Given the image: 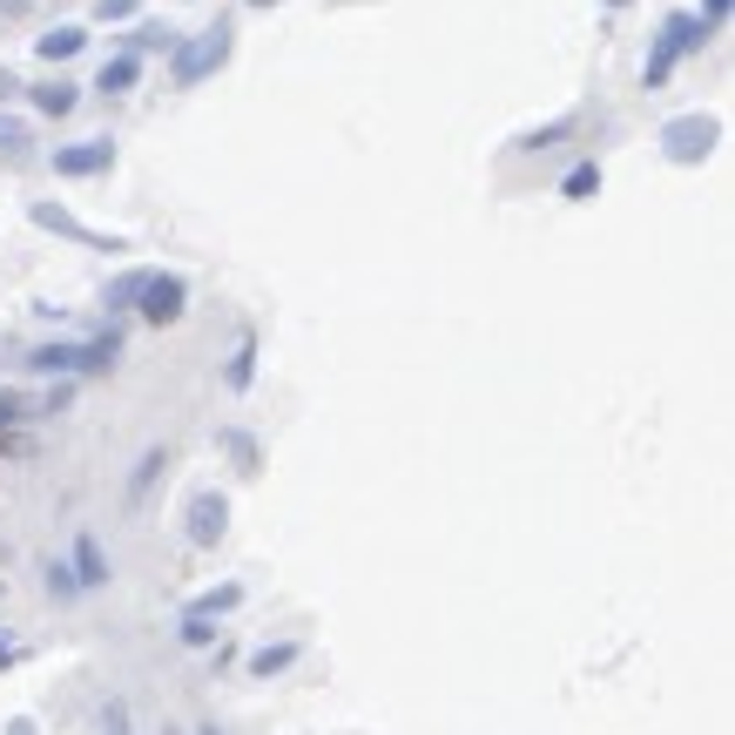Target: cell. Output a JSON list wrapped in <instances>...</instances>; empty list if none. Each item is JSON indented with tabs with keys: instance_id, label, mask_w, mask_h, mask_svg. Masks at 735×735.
<instances>
[{
	"instance_id": "cell-6",
	"label": "cell",
	"mask_w": 735,
	"mask_h": 735,
	"mask_svg": "<svg viewBox=\"0 0 735 735\" xmlns=\"http://www.w3.org/2000/svg\"><path fill=\"white\" fill-rule=\"evenodd\" d=\"M108 169H115V142H108V135L55 149V176H108Z\"/></svg>"
},
{
	"instance_id": "cell-12",
	"label": "cell",
	"mask_w": 735,
	"mask_h": 735,
	"mask_svg": "<svg viewBox=\"0 0 735 735\" xmlns=\"http://www.w3.org/2000/svg\"><path fill=\"white\" fill-rule=\"evenodd\" d=\"M163 473H169V452H163V446H149V452L135 459V479H129V499H149V486H156Z\"/></svg>"
},
{
	"instance_id": "cell-28",
	"label": "cell",
	"mask_w": 735,
	"mask_h": 735,
	"mask_svg": "<svg viewBox=\"0 0 735 735\" xmlns=\"http://www.w3.org/2000/svg\"><path fill=\"white\" fill-rule=\"evenodd\" d=\"M250 8H270V0H250Z\"/></svg>"
},
{
	"instance_id": "cell-26",
	"label": "cell",
	"mask_w": 735,
	"mask_h": 735,
	"mask_svg": "<svg viewBox=\"0 0 735 735\" xmlns=\"http://www.w3.org/2000/svg\"><path fill=\"white\" fill-rule=\"evenodd\" d=\"M8 662H14V648H8V641H0V668H8Z\"/></svg>"
},
{
	"instance_id": "cell-3",
	"label": "cell",
	"mask_w": 735,
	"mask_h": 735,
	"mask_svg": "<svg viewBox=\"0 0 735 735\" xmlns=\"http://www.w3.org/2000/svg\"><path fill=\"white\" fill-rule=\"evenodd\" d=\"M229 61V21H216V27H203V34H189V42L169 55V74H176V88H197L203 74H216Z\"/></svg>"
},
{
	"instance_id": "cell-9",
	"label": "cell",
	"mask_w": 735,
	"mask_h": 735,
	"mask_svg": "<svg viewBox=\"0 0 735 735\" xmlns=\"http://www.w3.org/2000/svg\"><path fill=\"white\" fill-rule=\"evenodd\" d=\"M102 580H108V560H102L95 540L82 533V540H74V588H102Z\"/></svg>"
},
{
	"instance_id": "cell-1",
	"label": "cell",
	"mask_w": 735,
	"mask_h": 735,
	"mask_svg": "<svg viewBox=\"0 0 735 735\" xmlns=\"http://www.w3.org/2000/svg\"><path fill=\"white\" fill-rule=\"evenodd\" d=\"M115 358H122V337H88V344H42V352H27L21 365L27 371H61V378H74V371H108Z\"/></svg>"
},
{
	"instance_id": "cell-5",
	"label": "cell",
	"mask_w": 735,
	"mask_h": 735,
	"mask_svg": "<svg viewBox=\"0 0 735 735\" xmlns=\"http://www.w3.org/2000/svg\"><path fill=\"white\" fill-rule=\"evenodd\" d=\"M182 533H189V547H216V540L229 533V499H223L216 486L189 493V507H182Z\"/></svg>"
},
{
	"instance_id": "cell-13",
	"label": "cell",
	"mask_w": 735,
	"mask_h": 735,
	"mask_svg": "<svg viewBox=\"0 0 735 735\" xmlns=\"http://www.w3.org/2000/svg\"><path fill=\"white\" fill-rule=\"evenodd\" d=\"M291 662H297V641H277V648H257V654H250V675H257V681H270V675H284Z\"/></svg>"
},
{
	"instance_id": "cell-15",
	"label": "cell",
	"mask_w": 735,
	"mask_h": 735,
	"mask_svg": "<svg viewBox=\"0 0 735 735\" xmlns=\"http://www.w3.org/2000/svg\"><path fill=\"white\" fill-rule=\"evenodd\" d=\"M594 189H601V169H594V163H580V169H573V176L560 182V197H567V203H588Z\"/></svg>"
},
{
	"instance_id": "cell-10",
	"label": "cell",
	"mask_w": 735,
	"mask_h": 735,
	"mask_svg": "<svg viewBox=\"0 0 735 735\" xmlns=\"http://www.w3.org/2000/svg\"><path fill=\"white\" fill-rule=\"evenodd\" d=\"M42 61H68V55H82L88 48V27H55V34H42Z\"/></svg>"
},
{
	"instance_id": "cell-8",
	"label": "cell",
	"mask_w": 735,
	"mask_h": 735,
	"mask_svg": "<svg viewBox=\"0 0 735 735\" xmlns=\"http://www.w3.org/2000/svg\"><path fill=\"white\" fill-rule=\"evenodd\" d=\"M27 216L42 223V229H55V237H68V244H88V250H122V237H95L88 223H74V216H68V210H55V203H34Z\"/></svg>"
},
{
	"instance_id": "cell-19",
	"label": "cell",
	"mask_w": 735,
	"mask_h": 735,
	"mask_svg": "<svg viewBox=\"0 0 735 735\" xmlns=\"http://www.w3.org/2000/svg\"><path fill=\"white\" fill-rule=\"evenodd\" d=\"M182 641H189V648H210V641H216L210 614H182Z\"/></svg>"
},
{
	"instance_id": "cell-14",
	"label": "cell",
	"mask_w": 735,
	"mask_h": 735,
	"mask_svg": "<svg viewBox=\"0 0 735 735\" xmlns=\"http://www.w3.org/2000/svg\"><path fill=\"white\" fill-rule=\"evenodd\" d=\"M149 277H156V270H129V277H115V284H108V304H115V311H129V304H142Z\"/></svg>"
},
{
	"instance_id": "cell-18",
	"label": "cell",
	"mask_w": 735,
	"mask_h": 735,
	"mask_svg": "<svg viewBox=\"0 0 735 735\" xmlns=\"http://www.w3.org/2000/svg\"><path fill=\"white\" fill-rule=\"evenodd\" d=\"M237 601H244V588H216V594H203V601H189V614H210V621H216V614H229Z\"/></svg>"
},
{
	"instance_id": "cell-20",
	"label": "cell",
	"mask_w": 735,
	"mask_h": 735,
	"mask_svg": "<svg viewBox=\"0 0 735 735\" xmlns=\"http://www.w3.org/2000/svg\"><path fill=\"white\" fill-rule=\"evenodd\" d=\"M223 452H229V459H237V466H244V473H257V446H250L244 432H223Z\"/></svg>"
},
{
	"instance_id": "cell-22",
	"label": "cell",
	"mask_w": 735,
	"mask_h": 735,
	"mask_svg": "<svg viewBox=\"0 0 735 735\" xmlns=\"http://www.w3.org/2000/svg\"><path fill=\"white\" fill-rule=\"evenodd\" d=\"M0 149H8V156H27V129L21 122H0Z\"/></svg>"
},
{
	"instance_id": "cell-23",
	"label": "cell",
	"mask_w": 735,
	"mask_h": 735,
	"mask_svg": "<svg viewBox=\"0 0 735 735\" xmlns=\"http://www.w3.org/2000/svg\"><path fill=\"white\" fill-rule=\"evenodd\" d=\"M48 594H61V601L74 594V567H48Z\"/></svg>"
},
{
	"instance_id": "cell-2",
	"label": "cell",
	"mask_w": 735,
	"mask_h": 735,
	"mask_svg": "<svg viewBox=\"0 0 735 735\" xmlns=\"http://www.w3.org/2000/svg\"><path fill=\"white\" fill-rule=\"evenodd\" d=\"M702 42H709V21L702 14H668L662 34H654V55H648V88H662L668 74H675V61L695 55Z\"/></svg>"
},
{
	"instance_id": "cell-11",
	"label": "cell",
	"mask_w": 735,
	"mask_h": 735,
	"mask_svg": "<svg viewBox=\"0 0 735 735\" xmlns=\"http://www.w3.org/2000/svg\"><path fill=\"white\" fill-rule=\"evenodd\" d=\"M135 82H142V61H135V55H115V61L102 68V82H95V88H102V95H129Z\"/></svg>"
},
{
	"instance_id": "cell-30",
	"label": "cell",
	"mask_w": 735,
	"mask_h": 735,
	"mask_svg": "<svg viewBox=\"0 0 735 735\" xmlns=\"http://www.w3.org/2000/svg\"><path fill=\"white\" fill-rule=\"evenodd\" d=\"M0 418H8V412H0Z\"/></svg>"
},
{
	"instance_id": "cell-25",
	"label": "cell",
	"mask_w": 735,
	"mask_h": 735,
	"mask_svg": "<svg viewBox=\"0 0 735 735\" xmlns=\"http://www.w3.org/2000/svg\"><path fill=\"white\" fill-rule=\"evenodd\" d=\"M722 14H728V0H709V8H702V21H709V27H715Z\"/></svg>"
},
{
	"instance_id": "cell-21",
	"label": "cell",
	"mask_w": 735,
	"mask_h": 735,
	"mask_svg": "<svg viewBox=\"0 0 735 735\" xmlns=\"http://www.w3.org/2000/svg\"><path fill=\"white\" fill-rule=\"evenodd\" d=\"M102 735H129V702H108L102 709Z\"/></svg>"
},
{
	"instance_id": "cell-17",
	"label": "cell",
	"mask_w": 735,
	"mask_h": 735,
	"mask_svg": "<svg viewBox=\"0 0 735 735\" xmlns=\"http://www.w3.org/2000/svg\"><path fill=\"white\" fill-rule=\"evenodd\" d=\"M250 378H257V344L244 337V344H237V358H229V392H244Z\"/></svg>"
},
{
	"instance_id": "cell-16",
	"label": "cell",
	"mask_w": 735,
	"mask_h": 735,
	"mask_svg": "<svg viewBox=\"0 0 735 735\" xmlns=\"http://www.w3.org/2000/svg\"><path fill=\"white\" fill-rule=\"evenodd\" d=\"M34 108H42V115H68V108H74V82H48V88H34Z\"/></svg>"
},
{
	"instance_id": "cell-29",
	"label": "cell",
	"mask_w": 735,
	"mask_h": 735,
	"mask_svg": "<svg viewBox=\"0 0 735 735\" xmlns=\"http://www.w3.org/2000/svg\"><path fill=\"white\" fill-rule=\"evenodd\" d=\"M203 735H216V728H203Z\"/></svg>"
},
{
	"instance_id": "cell-4",
	"label": "cell",
	"mask_w": 735,
	"mask_h": 735,
	"mask_svg": "<svg viewBox=\"0 0 735 735\" xmlns=\"http://www.w3.org/2000/svg\"><path fill=\"white\" fill-rule=\"evenodd\" d=\"M715 142H722V122H715V115H675V122L662 129V156L688 169V163H709Z\"/></svg>"
},
{
	"instance_id": "cell-24",
	"label": "cell",
	"mask_w": 735,
	"mask_h": 735,
	"mask_svg": "<svg viewBox=\"0 0 735 735\" xmlns=\"http://www.w3.org/2000/svg\"><path fill=\"white\" fill-rule=\"evenodd\" d=\"M122 14H135V0H102V21H122Z\"/></svg>"
},
{
	"instance_id": "cell-7",
	"label": "cell",
	"mask_w": 735,
	"mask_h": 735,
	"mask_svg": "<svg viewBox=\"0 0 735 735\" xmlns=\"http://www.w3.org/2000/svg\"><path fill=\"white\" fill-rule=\"evenodd\" d=\"M182 304H189V284H182V277H163V270H156L135 311H142L149 324H176V318H182Z\"/></svg>"
},
{
	"instance_id": "cell-27",
	"label": "cell",
	"mask_w": 735,
	"mask_h": 735,
	"mask_svg": "<svg viewBox=\"0 0 735 735\" xmlns=\"http://www.w3.org/2000/svg\"><path fill=\"white\" fill-rule=\"evenodd\" d=\"M0 8H8V14H21V8H27V0H0Z\"/></svg>"
}]
</instances>
